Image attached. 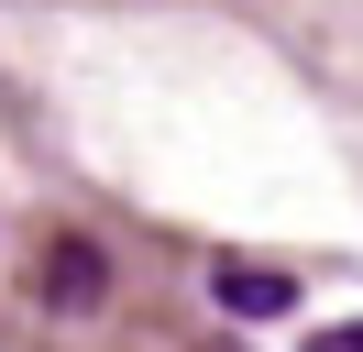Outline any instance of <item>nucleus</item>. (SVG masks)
Returning a JSON list of instances; mask_svg holds the SVG:
<instances>
[{"instance_id": "f03ea898", "label": "nucleus", "mask_w": 363, "mask_h": 352, "mask_svg": "<svg viewBox=\"0 0 363 352\" xmlns=\"http://www.w3.org/2000/svg\"><path fill=\"white\" fill-rule=\"evenodd\" d=\"M209 286H220V308H242V319H275V308L297 297V275H275V264H242V253H231Z\"/></svg>"}, {"instance_id": "7ed1b4c3", "label": "nucleus", "mask_w": 363, "mask_h": 352, "mask_svg": "<svg viewBox=\"0 0 363 352\" xmlns=\"http://www.w3.org/2000/svg\"><path fill=\"white\" fill-rule=\"evenodd\" d=\"M308 352H363V319H341V330H319Z\"/></svg>"}, {"instance_id": "f257e3e1", "label": "nucleus", "mask_w": 363, "mask_h": 352, "mask_svg": "<svg viewBox=\"0 0 363 352\" xmlns=\"http://www.w3.org/2000/svg\"><path fill=\"white\" fill-rule=\"evenodd\" d=\"M33 297H45V308H99V297H111L99 242L89 231H45V242H33Z\"/></svg>"}]
</instances>
